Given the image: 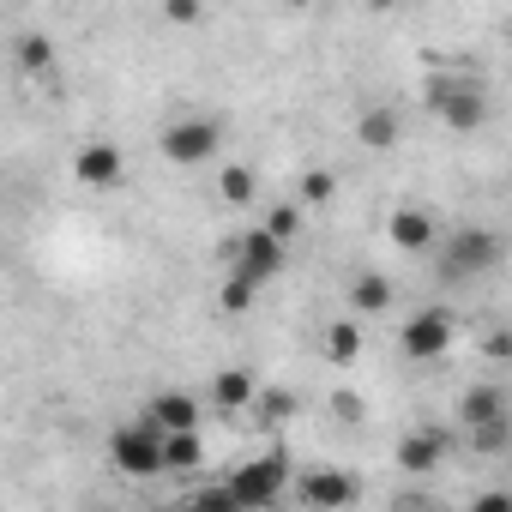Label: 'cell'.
I'll return each instance as SVG.
<instances>
[{
  "mask_svg": "<svg viewBox=\"0 0 512 512\" xmlns=\"http://www.w3.org/2000/svg\"><path fill=\"white\" fill-rule=\"evenodd\" d=\"M458 416H464V428H476V422L512 416V404H506V392H500V386H470V392L458 398Z\"/></svg>",
  "mask_w": 512,
  "mask_h": 512,
  "instance_id": "12",
  "label": "cell"
},
{
  "mask_svg": "<svg viewBox=\"0 0 512 512\" xmlns=\"http://www.w3.org/2000/svg\"><path fill=\"white\" fill-rule=\"evenodd\" d=\"M260 229H272L278 241H290V235H302V205H272V217H266Z\"/></svg>",
  "mask_w": 512,
  "mask_h": 512,
  "instance_id": "25",
  "label": "cell"
},
{
  "mask_svg": "<svg viewBox=\"0 0 512 512\" xmlns=\"http://www.w3.org/2000/svg\"><path fill=\"white\" fill-rule=\"evenodd\" d=\"M356 139H362L368 151H392V145H398V115H392V109H368V115L356 121Z\"/></svg>",
  "mask_w": 512,
  "mask_h": 512,
  "instance_id": "18",
  "label": "cell"
},
{
  "mask_svg": "<svg viewBox=\"0 0 512 512\" xmlns=\"http://www.w3.org/2000/svg\"><path fill=\"white\" fill-rule=\"evenodd\" d=\"M193 506H211V512H235V500H229V488L217 482V488H199L193 494Z\"/></svg>",
  "mask_w": 512,
  "mask_h": 512,
  "instance_id": "27",
  "label": "cell"
},
{
  "mask_svg": "<svg viewBox=\"0 0 512 512\" xmlns=\"http://www.w3.org/2000/svg\"><path fill=\"white\" fill-rule=\"evenodd\" d=\"M290 7H308V0H290Z\"/></svg>",
  "mask_w": 512,
  "mask_h": 512,
  "instance_id": "30",
  "label": "cell"
},
{
  "mask_svg": "<svg viewBox=\"0 0 512 512\" xmlns=\"http://www.w3.org/2000/svg\"><path fill=\"white\" fill-rule=\"evenodd\" d=\"M470 434H476V452H506V440H512V416H494V422H476Z\"/></svg>",
  "mask_w": 512,
  "mask_h": 512,
  "instance_id": "22",
  "label": "cell"
},
{
  "mask_svg": "<svg viewBox=\"0 0 512 512\" xmlns=\"http://www.w3.org/2000/svg\"><path fill=\"white\" fill-rule=\"evenodd\" d=\"M500 260H506V241H500L494 229H482V223H464V229L446 241V253H440V284H470V278H488Z\"/></svg>",
  "mask_w": 512,
  "mask_h": 512,
  "instance_id": "1",
  "label": "cell"
},
{
  "mask_svg": "<svg viewBox=\"0 0 512 512\" xmlns=\"http://www.w3.org/2000/svg\"><path fill=\"white\" fill-rule=\"evenodd\" d=\"M199 464H205L199 428H175V434H163V470H199Z\"/></svg>",
  "mask_w": 512,
  "mask_h": 512,
  "instance_id": "16",
  "label": "cell"
},
{
  "mask_svg": "<svg viewBox=\"0 0 512 512\" xmlns=\"http://www.w3.org/2000/svg\"><path fill=\"white\" fill-rule=\"evenodd\" d=\"M320 350H326V362H356L362 356V320H332L326 326V338H320Z\"/></svg>",
  "mask_w": 512,
  "mask_h": 512,
  "instance_id": "14",
  "label": "cell"
},
{
  "mask_svg": "<svg viewBox=\"0 0 512 512\" xmlns=\"http://www.w3.org/2000/svg\"><path fill=\"white\" fill-rule=\"evenodd\" d=\"M284 482H290V458H284V452H272V458L241 464L223 488H229V500H235V506H272V500L284 494Z\"/></svg>",
  "mask_w": 512,
  "mask_h": 512,
  "instance_id": "3",
  "label": "cell"
},
{
  "mask_svg": "<svg viewBox=\"0 0 512 512\" xmlns=\"http://www.w3.org/2000/svg\"><path fill=\"white\" fill-rule=\"evenodd\" d=\"M109 458H115V470H121V476H157V470H163V428H157V422L115 428Z\"/></svg>",
  "mask_w": 512,
  "mask_h": 512,
  "instance_id": "4",
  "label": "cell"
},
{
  "mask_svg": "<svg viewBox=\"0 0 512 512\" xmlns=\"http://www.w3.org/2000/svg\"><path fill=\"white\" fill-rule=\"evenodd\" d=\"M332 193H338V175L332 169H308L302 175V199L308 205H332Z\"/></svg>",
  "mask_w": 512,
  "mask_h": 512,
  "instance_id": "24",
  "label": "cell"
},
{
  "mask_svg": "<svg viewBox=\"0 0 512 512\" xmlns=\"http://www.w3.org/2000/svg\"><path fill=\"white\" fill-rule=\"evenodd\" d=\"M392 241H398L404 253H428V247H434V217H428V211H410V205L392 211Z\"/></svg>",
  "mask_w": 512,
  "mask_h": 512,
  "instance_id": "11",
  "label": "cell"
},
{
  "mask_svg": "<svg viewBox=\"0 0 512 512\" xmlns=\"http://www.w3.org/2000/svg\"><path fill=\"white\" fill-rule=\"evenodd\" d=\"M73 175H79V187L109 193V187H121V181H127V157H121V145L97 139V145H79V151H73Z\"/></svg>",
  "mask_w": 512,
  "mask_h": 512,
  "instance_id": "8",
  "label": "cell"
},
{
  "mask_svg": "<svg viewBox=\"0 0 512 512\" xmlns=\"http://www.w3.org/2000/svg\"><path fill=\"white\" fill-rule=\"evenodd\" d=\"M13 55H19V67H25V73H37V79H49V73H55V43H49V37H37V31H25Z\"/></svg>",
  "mask_w": 512,
  "mask_h": 512,
  "instance_id": "20",
  "label": "cell"
},
{
  "mask_svg": "<svg viewBox=\"0 0 512 512\" xmlns=\"http://www.w3.org/2000/svg\"><path fill=\"white\" fill-rule=\"evenodd\" d=\"M217 145H223V127L205 121V115H193V121H169L163 139H157V151H163L169 163H211Z\"/></svg>",
  "mask_w": 512,
  "mask_h": 512,
  "instance_id": "5",
  "label": "cell"
},
{
  "mask_svg": "<svg viewBox=\"0 0 512 512\" xmlns=\"http://www.w3.org/2000/svg\"><path fill=\"white\" fill-rule=\"evenodd\" d=\"M253 410H260V422H290L296 416V392L290 386H253Z\"/></svg>",
  "mask_w": 512,
  "mask_h": 512,
  "instance_id": "21",
  "label": "cell"
},
{
  "mask_svg": "<svg viewBox=\"0 0 512 512\" xmlns=\"http://www.w3.org/2000/svg\"><path fill=\"white\" fill-rule=\"evenodd\" d=\"M440 458H446V434H428L422 428V434H404L398 440V464L404 470H434Z\"/></svg>",
  "mask_w": 512,
  "mask_h": 512,
  "instance_id": "13",
  "label": "cell"
},
{
  "mask_svg": "<svg viewBox=\"0 0 512 512\" xmlns=\"http://www.w3.org/2000/svg\"><path fill=\"white\" fill-rule=\"evenodd\" d=\"M217 193H223V205H253L260 181H253V169H247V163H223V175H217Z\"/></svg>",
  "mask_w": 512,
  "mask_h": 512,
  "instance_id": "19",
  "label": "cell"
},
{
  "mask_svg": "<svg viewBox=\"0 0 512 512\" xmlns=\"http://www.w3.org/2000/svg\"><path fill=\"white\" fill-rule=\"evenodd\" d=\"M211 404H217V410H247V404H253V374H247V368H223V374L211 380Z\"/></svg>",
  "mask_w": 512,
  "mask_h": 512,
  "instance_id": "15",
  "label": "cell"
},
{
  "mask_svg": "<svg viewBox=\"0 0 512 512\" xmlns=\"http://www.w3.org/2000/svg\"><path fill=\"white\" fill-rule=\"evenodd\" d=\"M302 500H308V506H320V512H338V506H350V500H356V482H350L344 470H320V476H308V482H302Z\"/></svg>",
  "mask_w": 512,
  "mask_h": 512,
  "instance_id": "10",
  "label": "cell"
},
{
  "mask_svg": "<svg viewBox=\"0 0 512 512\" xmlns=\"http://www.w3.org/2000/svg\"><path fill=\"white\" fill-rule=\"evenodd\" d=\"M332 410H338L344 422H356V416H362V398H356V392H338V398H332Z\"/></svg>",
  "mask_w": 512,
  "mask_h": 512,
  "instance_id": "28",
  "label": "cell"
},
{
  "mask_svg": "<svg viewBox=\"0 0 512 512\" xmlns=\"http://www.w3.org/2000/svg\"><path fill=\"white\" fill-rule=\"evenodd\" d=\"M434 109H440V121L452 127V133H476L482 121H488V91L482 85H434Z\"/></svg>",
  "mask_w": 512,
  "mask_h": 512,
  "instance_id": "7",
  "label": "cell"
},
{
  "mask_svg": "<svg viewBox=\"0 0 512 512\" xmlns=\"http://www.w3.org/2000/svg\"><path fill=\"white\" fill-rule=\"evenodd\" d=\"M223 260H229V272L247 278V284H272V278L284 272V241H278L272 229H247L241 241L223 247Z\"/></svg>",
  "mask_w": 512,
  "mask_h": 512,
  "instance_id": "2",
  "label": "cell"
},
{
  "mask_svg": "<svg viewBox=\"0 0 512 512\" xmlns=\"http://www.w3.org/2000/svg\"><path fill=\"white\" fill-rule=\"evenodd\" d=\"M452 338H458V320H452L446 308H428V314L404 320V332H398L404 356H416V362H440V356L452 350Z\"/></svg>",
  "mask_w": 512,
  "mask_h": 512,
  "instance_id": "6",
  "label": "cell"
},
{
  "mask_svg": "<svg viewBox=\"0 0 512 512\" xmlns=\"http://www.w3.org/2000/svg\"><path fill=\"white\" fill-rule=\"evenodd\" d=\"M368 7H374V13H386V7H398V0H368Z\"/></svg>",
  "mask_w": 512,
  "mask_h": 512,
  "instance_id": "29",
  "label": "cell"
},
{
  "mask_svg": "<svg viewBox=\"0 0 512 512\" xmlns=\"http://www.w3.org/2000/svg\"><path fill=\"white\" fill-rule=\"evenodd\" d=\"M145 422H157L163 434H175V428H199V398H193V392H163V398H151Z\"/></svg>",
  "mask_w": 512,
  "mask_h": 512,
  "instance_id": "9",
  "label": "cell"
},
{
  "mask_svg": "<svg viewBox=\"0 0 512 512\" xmlns=\"http://www.w3.org/2000/svg\"><path fill=\"white\" fill-rule=\"evenodd\" d=\"M163 19H169V25H181V31H187V25H199V0H163Z\"/></svg>",
  "mask_w": 512,
  "mask_h": 512,
  "instance_id": "26",
  "label": "cell"
},
{
  "mask_svg": "<svg viewBox=\"0 0 512 512\" xmlns=\"http://www.w3.org/2000/svg\"><path fill=\"white\" fill-rule=\"evenodd\" d=\"M253 296H260V284H247V278H223V314H247L253 308Z\"/></svg>",
  "mask_w": 512,
  "mask_h": 512,
  "instance_id": "23",
  "label": "cell"
},
{
  "mask_svg": "<svg viewBox=\"0 0 512 512\" xmlns=\"http://www.w3.org/2000/svg\"><path fill=\"white\" fill-rule=\"evenodd\" d=\"M350 308H356V314H386V308H392V278L362 272V278L350 284Z\"/></svg>",
  "mask_w": 512,
  "mask_h": 512,
  "instance_id": "17",
  "label": "cell"
}]
</instances>
